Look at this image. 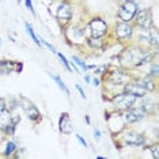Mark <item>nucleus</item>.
<instances>
[{
    "label": "nucleus",
    "instance_id": "obj_3",
    "mask_svg": "<svg viewBox=\"0 0 159 159\" xmlns=\"http://www.w3.org/2000/svg\"><path fill=\"white\" fill-rule=\"evenodd\" d=\"M18 102H19L20 107H22V110L25 111V114L27 116V118L31 122H34V124H38V122L41 121V113H39L38 107L35 106V105L31 102L30 99L26 98L25 95H19V98H18Z\"/></svg>",
    "mask_w": 159,
    "mask_h": 159
},
{
    "label": "nucleus",
    "instance_id": "obj_30",
    "mask_svg": "<svg viewBox=\"0 0 159 159\" xmlns=\"http://www.w3.org/2000/svg\"><path fill=\"white\" fill-rule=\"evenodd\" d=\"M76 139H78V142L80 143L83 147H89V143L86 142V139H84V137H83L82 135H76Z\"/></svg>",
    "mask_w": 159,
    "mask_h": 159
},
{
    "label": "nucleus",
    "instance_id": "obj_25",
    "mask_svg": "<svg viewBox=\"0 0 159 159\" xmlns=\"http://www.w3.org/2000/svg\"><path fill=\"white\" fill-rule=\"evenodd\" d=\"M150 150H151V152H152V157H154V159H159V154H158V150H159V144H158V143L152 144V146L150 147Z\"/></svg>",
    "mask_w": 159,
    "mask_h": 159
},
{
    "label": "nucleus",
    "instance_id": "obj_10",
    "mask_svg": "<svg viewBox=\"0 0 159 159\" xmlns=\"http://www.w3.org/2000/svg\"><path fill=\"white\" fill-rule=\"evenodd\" d=\"M66 37L68 41H71L75 45H80L86 41V34L83 31V29L76 27V26H72L68 30H66Z\"/></svg>",
    "mask_w": 159,
    "mask_h": 159
},
{
    "label": "nucleus",
    "instance_id": "obj_14",
    "mask_svg": "<svg viewBox=\"0 0 159 159\" xmlns=\"http://www.w3.org/2000/svg\"><path fill=\"white\" fill-rule=\"evenodd\" d=\"M56 16H57V19H59V20H61V22H70L71 18H72V8H71V6L63 3V4L57 8Z\"/></svg>",
    "mask_w": 159,
    "mask_h": 159
},
{
    "label": "nucleus",
    "instance_id": "obj_19",
    "mask_svg": "<svg viewBox=\"0 0 159 159\" xmlns=\"http://www.w3.org/2000/svg\"><path fill=\"white\" fill-rule=\"evenodd\" d=\"M86 42H87L91 48H95V49H102L103 48V39L102 38L90 37V38H86Z\"/></svg>",
    "mask_w": 159,
    "mask_h": 159
},
{
    "label": "nucleus",
    "instance_id": "obj_20",
    "mask_svg": "<svg viewBox=\"0 0 159 159\" xmlns=\"http://www.w3.org/2000/svg\"><path fill=\"white\" fill-rule=\"evenodd\" d=\"M16 151V143L12 140H8L4 147V157H11V155Z\"/></svg>",
    "mask_w": 159,
    "mask_h": 159
},
{
    "label": "nucleus",
    "instance_id": "obj_8",
    "mask_svg": "<svg viewBox=\"0 0 159 159\" xmlns=\"http://www.w3.org/2000/svg\"><path fill=\"white\" fill-rule=\"evenodd\" d=\"M146 116H147V113L143 110V107L132 106V107H129V109L122 111V120H124L125 124H135V122L142 121Z\"/></svg>",
    "mask_w": 159,
    "mask_h": 159
},
{
    "label": "nucleus",
    "instance_id": "obj_29",
    "mask_svg": "<svg viewBox=\"0 0 159 159\" xmlns=\"http://www.w3.org/2000/svg\"><path fill=\"white\" fill-rule=\"evenodd\" d=\"M106 68H107L106 66H101V67H97V66H95V68H94V74H95V75H101V74H103Z\"/></svg>",
    "mask_w": 159,
    "mask_h": 159
},
{
    "label": "nucleus",
    "instance_id": "obj_28",
    "mask_svg": "<svg viewBox=\"0 0 159 159\" xmlns=\"http://www.w3.org/2000/svg\"><path fill=\"white\" fill-rule=\"evenodd\" d=\"M7 110V102L4 98H0V114L4 113V111Z\"/></svg>",
    "mask_w": 159,
    "mask_h": 159
},
{
    "label": "nucleus",
    "instance_id": "obj_32",
    "mask_svg": "<svg viewBox=\"0 0 159 159\" xmlns=\"http://www.w3.org/2000/svg\"><path fill=\"white\" fill-rule=\"evenodd\" d=\"M75 87H76V90L79 91V94H80L82 98H83V99H86V94H84V91H83V89L80 87V86H79V84H75Z\"/></svg>",
    "mask_w": 159,
    "mask_h": 159
},
{
    "label": "nucleus",
    "instance_id": "obj_26",
    "mask_svg": "<svg viewBox=\"0 0 159 159\" xmlns=\"http://www.w3.org/2000/svg\"><path fill=\"white\" fill-rule=\"evenodd\" d=\"M41 44H42V45H45L46 48H48V49H49L52 53H57V50L55 49V46H53V45H50L48 41H45V39H41Z\"/></svg>",
    "mask_w": 159,
    "mask_h": 159
},
{
    "label": "nucleus",
    "instance_id": "obj_1",
    "mask_svg": "<svg viewBox=\"0 0 159 159\" xmlns=\"http://www.w3.org/2000/svg\"><path fill=\"white\" fill-rule=\"evenodd\" d=\"M152 53L139 45L126 48L120 55V61L124 67H143L151 63Z\"/></svg>",
    "mask_w": 159,
    "mask_h": 159
},
{
    "label": "nucleus",
    "instance_id": "obj_23",
    "mask_svg": "<svg viewBox=\"0 0 159 159\" xmlns=\"http://www.w3.org/2000/svg\"><path fill=\"white\" fill-rule=\"evenodd\" d=\"M71 61H74V63L76 64V67H80L82 71H84V72L87 71V64H86L82 59H79L78 56H72V57H71Z\"/></svg>",
    "mask_w": 159,
    "mask_h": 159
},
{
    "label": "nucleus",
    "instance_id": "obj_9",
    "mask_svg": "<svg viewBox=\"0 0 159 159\" xmlns=\"http://www.w3.org/2000/svg\"><path fill=\"white\" fill-rule=\"evenodd\" d=\"M133 26L131 22H120L114 26V35L118 39H126L133 35Z\"/></svg>",
    "mask_w": 159,
    "mask_h": 159
},
{
    "label": "nucleus",
    "instance_id": "obj_38",
    "mask_svg": "<svg viewBox=\"0 0 159 159\" xmlns=\"http://www.w3.org/2000/svg\"><path fill=\"white\" fill-rule=\"evenodd\" d=\"M0 45H2V38H0Z\"/></svg>",
    "mask_w": 159,
    "mask_h": 159
},
{
    "label": "nucleus",
    "instance_id": "obj_24",
    "mask_svg": "<svg viewBox=\"0 0 159 159\" xmlns=\"http://www.w3.org/2000/svg\"><path fill=\"white\" fill-rule=\"evenodd\" d=\"M57 56H59V59H60V61L61 63H63V66L67 68V71H70V72H72V68H71V66H70V61L67 60V57L63 55V53H60V52H57L56 53Z\"/></svg>",
    "mask_w": 159,
    "mask_h": 159
},
{
    "label": "nucleus",
    "instance_id": "obj_6",
    "mask_svg": "<svg viewBox=\"0 0 159 159\" xmlns=\"http://www.w3.org/2000/svg\"><path fill=\"white\" fill-rule=\"evenodd\" d=\"M89 30H90V35H91V37H94V38H102V37H105V35L107 34L109 27H107V23L105 22L102 18L95 16V18H93V19L90 20Z\"/></svg>",
    "mask_w": 159,
    "mask_h": 159
},
{
    "label": "nucleus",
    "instance_id": "obj_15",
    "mask_svg": "<svg viewBox=\"0 0 159 159\" xmlns=\"http://www.w3.org/2000/svg\"><path fill=\"white\" fill-rule=\"evenodd\" d=\"M135 83L139 84L140 87H143L146 91H155L157 90V83L152 80V78L144 76V78H135Z\"/></svg>",
    "mask_w": 159,
    "mask_h": 159
},
{
    "label": "nucleus",
    "instance_id": "obj_5",
    "mask_svg": "<svg viewBox=\"0 0 159 159\" xmlns=\"http://www.w3.org/2000/svg\"><path fill=\"white\" fill-rule=\"evenodd\" d=\"M137 98H135L131 94H126V93H118L111 98V105L116 110H120V111H124L129 107L135 106Z\"/></svg>",
    "mask_w": 159,
    "mask_h": 159
},
{
    "label": "nucleus",
    "instance_id": "obj_37",
    "mask_svg": "<svg viewBox=\"0 0 159 159\" xmlns=\"http://www.w3.org/2000/svg\"><path fill=\"white\" fill-rule=\"evenodd\" d=\"M16 3H18V4H19V3H20V0H16Z\"/></svg>",
    "mask_w": 159,
    "mask_h": 159
},
{
    "label": "nucleus",
    "instance_id": "obj_18",
    "mask_svg": "<svg viewBox=\"0 0 159 159\" xmlns=\"http://www.w3.org/2000/svg\"><path fill=\"white\" fill-rule=\"evenodd\" d=\"M25 27H26V31H27V34L31 37V39L35 42V45L37 46H39V48H42V44H41V39H39L37 35H35V33H34V29H33V26H31L29 22H25Z\"/></svg>",
    "mask_w": 159,
    "mask_h": 159
},
{
    "label": "nucleus",
    "instance_id": "obj_21",
    "mask_svg": "<svg viewBox=\"0 0 159 159\" xmlns=\"http://www.w3.org/2000/svg\"><path fill=\"white\" fill-rule=\"evenodd\" d=\"M150 45L155 46V48L158 46V30L154 26L150 29Z\"/></svg>",
    "mask_w": 159,
    "mask_h": 159
},
{
    "label": "nucleus",
    "instance_id": "obj_4",
    "mask_svg": "<svg viewBox=\"0 0 159 159\" xmlns=\"http://www.w3.org/2000/svg\"><path fill=\"white\" fill-rule=\"evenodd\" d=\"M137 10H139V6L135 0H125L118 8L117 16L121 22H132Z\"/></svg>",
    "mask_w": 159,
    "mask_h": 159
},
{
    "label": "nucleus",
    "instance_id": "obj_2",
    "mask_svg": "<svg viewBox=\"0 0 159 159\" xmlns=\"http://www.w3.org/2000/svg\"><path fill=\"white\" fill-rule=\"evenodd\" d=\"M117 137H120L118 140L124 142V146H129V147H142L146 143V137L142 133L132 131V129H122L117 133Z\"/></svg>",
    "mask_w": 159,
    "mask_h": 159
},
{
    "label": "nucleus",
    "instance_id": "obj_11",
    "mask_svg": "<svg viewBox=\"0 0 159 159\" xmlns=\"http://www.w3.org/2000/svg\"><path fill=\"white\" fill-rule=\"evenodd\" d=\"M131 80V75L126 74L124 71H113L107 78V82L113 86H124L125 83H128Z\"/></svg>",
    "mask_w": 159,
    "mask_h": 159
},
{
    "label": "nucleus",
    "instance_id": "obj_12",
    "mask_svg": "<svg viewBox=\"0 0 159 159\" xmlns=\"http://www.w3.org/2000/svg\"><path fill=\"white\" fill-rule=\"evenodd\" d=\"M122 91L126 93V94H131V95H133L135 98H146L147 95V91L144 90L143 87H140L139 84H136L135 82H128L125 83L124 86H122Z\"/></svg>",
    "mask_w": 159,
    "mask_h": 159
},
{
    "label": "nucleus",
    "instance_id": "obj_16",
    "mask_svg": "<svg viewBox=\"0 0 159 159\" xmlns=\"http://www.w3.org/2000/svg\"><path fill=\"white\" fill-rule=\"evenodd\" d=\"M16 68V61H10V60H2L0 61V74L7 75L15 71Z\"/></svg>",
    "mask_w": 159,
    "mask_h": 159
},
{
    "label": "nucleus",
    "instance_id": "obj_27",
    "mask_svg": "<svg viewBox=\"0 0 159 159\" xmlns=\"http://www.w3.org/2000/svg\"><path fill=\"white\" fill-rule=\"evenodd\" d=\"M25 4H26V8L30 11L33 15H35V11H34V7H33V3H31V0H25Z\"/></svg>",
    "mask_w": 159,
    "mask_h": 159
},
{
    "label": "nucleus",
    "instance_id": "obj_34",
    "mask_svg": "<svg viewBox=\"0 0 159 159\" xmlns=\"http://www.w3.org/2000/svg\"><path fill=\"white\" fill-rule=\"evenodd\" d=\"M91 83L94 86H99V83H101V80H99V78H94L93 80H91Z\"/></svg>",
    "mask_w": 159,
    "mask_h": 159
},
{
    "label": "nucleus",
    "instance_id": "obj_22",
    "mask_svg": "<svg viewBox=\"0 0 159 159\" xmlns=\"http://www.w3.org/2000/svg\"><path fill=\"white\" fill-rule=\"evenodd\" d=\"M158 63L157 61H154V63H151V66H150V70H148V74H147V76H150V78H158Z\"/></svg>",
    "mask_w": 159,
    "mask_h": 159
},
{
    "label": "nucleus",
    "instance_id": "obj_33",
    "mask_svg": "<svg viewBox=\"0 0 159 159\" xmlns=\"http://www.w3.org/2000/svg\"><path fill=\"white\" fill-rule=\"evenodd\" d=\"M22 70H23V64H22V63H18V61H16V68H15V72H16V74H19V72L22 71Z\"/></svg>",
    "mask_w": 159,
    "mask_h": 159
},
{
    "label": "nucleus",
    "instance_id": "obj_31",
    "mask_svg": "<svg viewBox=\"0 0 159 159\" xmlns=\"http://www.w3.org/2000/svg\"><path fill=\"white\" fill-rule=\"evenodd\" d=\"M101 137H102V133L98 128H95V131H94V139L95 140H101Z\"/></svg>",
    "mask_w": 159,
    "mask_h": 159
},
{
    "label": "nucleus",
    "instance_id": "obj_17",
    "mask_svg": "<svg viewBox=\"0 0 159 159\" xmlns=\"http://www.w3.org/2000/svg\"><path fill=\"white\" fill-rule=\"evenodd\" d=\"M49 76L52 78V79H53V80H55V82H56L57 87H59V89L61 90V91H64V93L67 94V97H70V95H71V91H70V89L67 87V84H66V83H64V80H63V79H61L60 76H57V75H53V74H49Z\"/></svg>",
    "mask_w": 159,
    "mask_h": 159
},
{
    "label": "nucleus",
    "instance_id": "obj_13",
    "mask_svg": "<svg viewBox=\"0 0 159 159\" xmlns=\"http://www.w3.org/2000/svg\"><path fill=\"white\" fill-rule=\"evenodd\" d=\"M59 129L61 133L64 135H70L74 131V125H72V121H71V117L67 111L61 113L60 116V120H59Z\"/></svg>",
    "mask_w": 159,
    "mask_h": 159
},
{
    "label": "nucleus",
    "instance_id": "obj_35",
    "mask_svg": "<svg viewBox=\"0 0 159 159\" xmlns=\"http://www.w3.org/2000/svg\"><path fill=\"white\" fill-rule=\"evenodd\" d=\"M84 82L86 83H90V82H91V78H90L89 75H86V76H84Z\"/></svg>",
    "mask_w": 159,
    "mask_h": 159
},
{
    "label": "nucleus",
    "instance_id": "obj_36",
    "mask_svg": "<svg viewBox=\"0 0 159 159\" xmlns=\"http://www.w3.org/2000/svg\"><path fill=\"white\" fill-rule=\"evenodd\" d=\"M84 117H86V122H87L89 125L91 124V120H90V116H84Z\"/></svg>",
    "mask_w": 159,
    "mask_h": 159
},
{
    "label": "nucleus",
    "instance_id": "obj_7",
    "mask_svg": "<svg viewBox=\"0 0 159 159\" xmlns=\"http://www.w3.org/2000/svg\"><path fill=\"white\" fill-rule=\"evenodd\" d=\"M135 25L139 26L140 29H151L152 27V12H151L150 8H142V10H137L135 18Z\"/></svg>",
    "mask_w": 159,
    "mask_h": 159
}]
</instances>
